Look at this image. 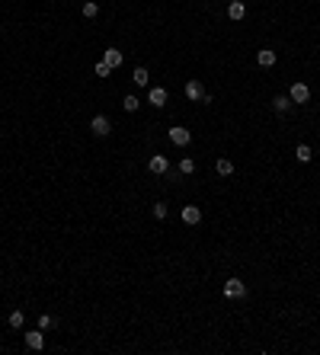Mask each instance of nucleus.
I'll use <instances>...</instances> for the list:
<instances>
[{"label":"nucleus","instance_id":"1","mask_svg":"<svg viewBox=\"0 0 320 355\" xmlns=\"http://www.w3.org/2000/svg\"><path fill=\"white\" fill-rule=\"evenodd\" d=\"M224 298H237V301H240V298H247V285H243V282L240 278H228V282H224Z\"/></svg>","mask_w":320,"mask_h":355},{"label":"nucleus","instance_id":"2","mask_svg":"<svg viewBox=\"0 0 320 355\" xmlns=\"http://www.w3.org/2000/svg\"><path fill=\"white\" fill-rule=\"evenodd\" d=\"M90 132L96 135V138H109V132H112V122L106 115H93V122H90Z\"/></svg>","mask_w":320,"mask_h":355},{"label":"nucleus","instance_id":"3","mask_svg":"<svg viewBox=\"0 0 320 355\" xmlns=\"http://www.w3.org/2000/svg\"><path fill=\"white\" fill-rule=\"evenodd\" d=\"M147 170H151L154 176H167V173H170V160L163 157V154H154V157L147 160Z\"/></svg>","mask_w":320,"mask_h":355},{"label":"nucleus","instance_id":"4","mask_svg":"<svg viewBox=\"0 0 320 355\" xmlns=\"http://www.w3.org/2000/svg\"><path fill=\"white\" fill-rule=\"evenodd\" d=\"M170 141L176 147H189V141H192V132L189 128H183V125H176V128H170Z\"/></svg>","mask_w":320,"mask_h":355},{"label":"nucleus","instance_id":"5","mask_svg":"<svg viewBox=\"0 0 320 355\" xmlns=\"http://www.w3.org/2000/svg\"><path fill=\"white\" fill-rule=\"evenodd\" d=\"M288 99L291 103H307V99H311V87H307V84H291Z\"/></svg>","mask_w":320,"mask_h":355},{"label":"nucleus","instance_id":"6","mask_svg":"<svg viewBox=\"0 0 320 355\" xmlns=\"http://www.w3.org/2000/svg\"><path fill=\"white\" fill-rule=\"evenodd\" d=\"M167 99H170V93L163 90V87H151V93H147V103H151V106L163 109V106H167Z\"/></svg>","mask_w":320,"mask_h":355},{"label":"nucleus","instance_id":"7","mask_svg":"<svg viewBox=\"0 0 320 355\" xmlns=\"http://www.w3.org/2000/svg\"><path fill=\"white\" fill-rule=\"evenodd\" d=\"M186 96L192 99V103H202V96H205L202 80H189V84H186Z\"/></svg>","mask_w":320,"mask_h":355},{"label":"nucleus","instance_id":"8","mask_svg":"<svg viewBox=\"0 0 320 355\" xmlns=\"http://www.w3.org/2000/svg\"><path fill=\"white\" fill-rule=\"evenodd\" d=\"M276 61H279V55L272 52V48H259V52H256V64H259V67H272Z\"/></svg>","mask_w":320,"mask_h":355},{"label":"nucleus","instance_id":"9","mask_svg":"<svg viewBox=\"0 0 320 355\" xmlns=\"http://www.w3.org/2000/svg\"><path fill=\"white\" fill-rule=\"evenodd\" d=\"M202 221V208L199 205H183V224H199Z\"/></svg>","mask_w":320,"mask_h":355},{"label":"nucleus","instance_id":"10","mask_svg":"<svg viewBox=\"0 0 320 355\" xmlns=\"http://www.w3.org/2000/svg\"><path fill=\"white\" fill-rule=\"evenodd\" d=\"M103 61H106V64H109L112 70H115V67H122V61H125V55H122V52H118V48H109V52H106V55H103Z\"/></svg>","mask_w":320,"mask_h":355},{"label":"nucleus","instance_id":"11","mask_svg":"<svg viewBox=\"0 0 320 355\" xmlns=\"http://www.w3.org/2000/svg\"><path fill=\"white\" fill-rule=\"evenodd\" d=\"M26 346H29L32 352H39V349L45 346V336L39 333V329H32V333H26Z\"/></svg>","mask_w":320,"mask_h":355},{"label":"nucleus","instance_id":"12","mask_svg":"<svg viewBox=\"0 0 320 355\" xmlns=\"http://www.w3.org/2000/svg\"><path fill=\"white\" fill-rule=\"evenodd\" d=\"M228 16H231V19H234V22H240V19H243V16H247V7H243V4H240V0H234V4H231V7H228Z\"/></svg>","mask_w":320,"mask_h":355},{"label":"nucleus","instance_id":"13","mask_svg":"<svg viewBox=\"0 0 320 355\" xmlns=\"http://www.w3.org/2000/svg\"><path fill=\"white\" fill-rule=\"evenodd\" d=\"M288 106H291L288 93H279V96H272V109H276V112H288Z\"/></svg>","mask_w":320,"mask_h":355},{"label":"nucleus","instance_id":"14","mask_svg":"<svg viewBox=\"0 0 320 355\" xmlns=\"http://www.w3.org/2000/svg\"><path fill=\"white\" fill-rule=\"evenodd\" d=\"M294 157H298L301 163H311V160H314V150H311V144H298V147H294Z\"/></svg>","mask_w":320,"mask_h":355},{"label":"nucleus","instance_id":"15","mask_svg":"<svg viewBox=\"0 0 320 355\" xmlns=\"http://www.w3.org/2000/svg\"><path fill=\"white\" fill-rule=\"evenodd\" d=\"M132 77H135V84H138V87H147V84H151L147 67H135V74H132Z\"/></svg>","mask_w":320,"mask_h":355},{"label":"nucleus","instance_id":"16","mask_svg":"<svg viewBox=\"0 0 320 355\" xmlns=\"http://www.w3.org/2000/svg\"><path fill=\"white\" fill-rule=\"evenodd\" d=\"M96 13H100V4H96V0H84V16L87 19H96Z\"/></svg>","mask_w":320,"mask_h":355},{"label":"nucleus","instance_id":"17","mask_svg":"<svg viewBox=\"0 0 320 355\" xmlns=\"http://www.w3.org/2000/svg\"><path fill=\"white\" fill-rule=\"evenodd\" d=\"M7 323H10V326H13V329H19L22 323H26V314H22V311H13V314H10V317H7Z\"/></svg>","mask_w":320,"mask_h":355},{"label":"nucleus","instance_id":"18","mask_svg":"<svg viewBox=\"0 0 320 355\" xmlns=\"http://www.w3.org/2000/svg\"><path fill=\"white\" fill-rule=\"evenodd\" d=\"M215 170H218V173H221V176H231V173H234V163H231V160H228V157H221V160H218V163H215Z\"/></svg>","mask_w":320,"mask_h":355},{"label":"nucleus","instance_id":"19","mask_svg":"<svg viewBox=\"0 0 320 355\" xmlns=\"http://www.w3.org/2000/svg\"><path fill=\"white\" fill-rule=\"evenodd\" d=\"M138 106H141V99L135 96V93H132V96H125V99H122V109H125V112H138Z\"/></svg>","mask_w":320,"mask_h":355},{"label":"nucleus","instance_id":"20","mask_svg":"<svg viewBox=\"0 0 320 355\" xmlns=\"http://www.w3.org/2000/svg\"><path fill=\"white\" fill-rule=\"evenodd\" d=\"M180 173H183V176H192V173H195V160H192V157H183V160H180Z\"/></svg>","mask_w":320,"mask_h":355},{"label":"nucleus","instance_id":"21","mask_svg":"<svg viewBox=\"0 0 320 355\" xmlns=\"http://www.w3.org/2000/svg\"><path fill=\"white\" fill-rule=\"evenodd\" d=\"M151 211H154V218H157V221H163V218H167V211H170V208L163 205V202H157V205H154Z\"/></svg>","mask_w":320,"mask_h":355},{"label":"nucleus","instance_id":"22","mask_svg":"<svg viewBox=\"0 0 320 355\" xmlns=\"http://www.w3.org/2000/svg\"><path fill=\"white\" fill-rule=\"evenodd\" d=\"M52 326H55V317L52 314H42L39 317V329H52Z\"/></svg>","mask_w":320,"mask_h":355},{"label":"nucleus","instance_id":"23","mask_svg":"<svg viewBox=\"0 0 320 355\" xmlns=\"http://www.w3.org/2000/svg\"><path fill=\"white\" fill-rule=\"evenodd\" d=\"M93 70H96V77H109V70H112V67H109V64H106V61H100V64H96V67H93Z\"/></svg>","mask_w":320,"mask_h":355}]
</instances>
